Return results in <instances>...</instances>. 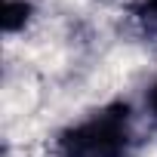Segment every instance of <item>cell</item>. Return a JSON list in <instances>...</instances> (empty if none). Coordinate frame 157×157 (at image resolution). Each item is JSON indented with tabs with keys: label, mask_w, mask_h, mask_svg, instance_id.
<instances>
[{
	"label": "cell",
	"mask_w": 157,
	"mask_h": 157,
	"mask_svg": "<svg viewBox=\"0 0 157 157\" xmlns=\"http://www.w3.org/2000/svg\"><path fill=\"white\" fill-rule=\"evenodd\" d=\"M151 108L157 111V86H154V93H151Z\"/></svg>",
	"instance_id": "7a4b0ae2"
},
{
	"label": "cell",
	"mask_w": 157,
	"mask_h": 157,
	"mask_svg": "<svg viewBox=\"0 0 157 157\" xmlns=\"http://www.w3.org/2000/svg\"><path fill=\"white\" fill-rule=\"evenodd\" d=\"M126 117L120 114H102L80 129H74L68 139V154L71 157H120L126 151Z\"/></svg>",
	"instance_id": "6da1fadb"
}]
</instances>
